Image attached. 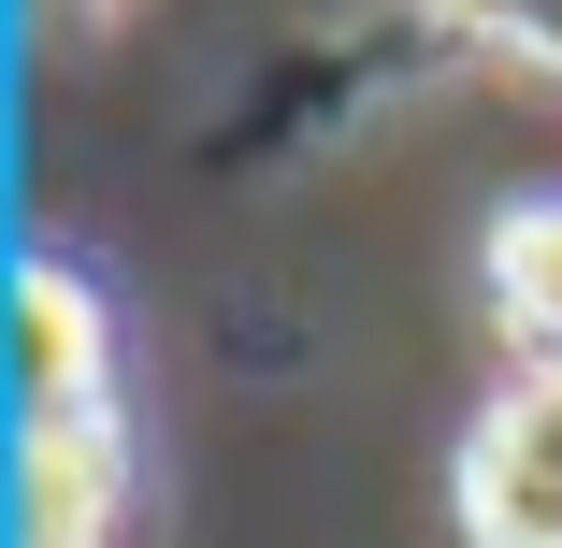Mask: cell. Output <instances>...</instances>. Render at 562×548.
<instances>
[{
  "label": "cell",
  "instance_id": "6da1fadb",
  "mask_svg": "<svg viewBox=\"0 0 562 548\" xmlns=\"http://www.w3.org/2000/svg\"><path fill=\"white\" fill-rule=\"evenodd\" d=\"M462 548H562V376H519L462 433Z\"/></svg>",
  "mask_w": 562,
  "mask_h": 548
},
{
  "label": "cell",
  "instance_id": "7a4b0ae2",
  "mask_svg": "<svg viewBox=\"0 0 562 548\" xmlns=\"http://www.w3.org/2000/svg\"><path fill=\"white\" fill-rule=\"evenodd\" d=\"M15 433H72L116 418V333H101V289L72 260H15Z\"/></svg>",
  "mask_w": 562,
  "mask_h": 548
},
{
  "label": "cell",
  "instance_id": "3957f363",
  "mask_svg": "<svg viewBox=\"0 0 562 548\" xmlns=\"http://www.w3.org/2000/svg\"><path fill=\"white\" fill-rule=\"evenodd\" d=\"M131 519V433L72 418V433H15V548H116Z\"/></svg>",
  "mask_w": 562,
  "mask_h": 548
},
{
  "label": "cell",
  "instance_id": "277c9868",
  "mask_svg": "<svg viewBox=\"0 0 562 548\" xmlns=\"http://www.w3.org/2000/svg\"><path fill=\"white\" fill-rule=\"evenodd\" d=\"M491 317L533 347V376H562V188L491 216Z\"/></svg>",
  "mask_w": 562,
  "mask_h": 548
},
{
  "label": "cell",
  "instance_id": "5b68a950",
  "mask_svg": "<svg viewBox=\"0 0 562 548\" xmlns=\"http://www.w3.org/2000/svg\"><path fill=\"white\" fill-rule=\"evenodd\" d=\"M418 15H432V30H462V44H505V30H519V0H418Z\"/></svg>",
  "mask_w": 562,
  "mask_h": 548
},
{
  "label": "cell",
  "instance_id": "8992f818",
  "mask_svg": "<svg viewBox=\"0 0 562 548\" xmlns=\"http://www.w3.org/2000/svg\"><path fill=\"white\" fill-rule=\"evenodd\" d=\"M505 58H533V72H562V0H519V30H505Z\"/></svg>",
  "mask_w": 562,
  "mask_h": 548
},
{
  "label": "cell",
  "instance_id": "52a82bcc",
  "mask_svg": "<svg viewBox=\"0 0 562 548\" xmlns=\"http://www.w3.org/2000/svg\"><path fill=\"white\" fill-rule=\"evenodd\" d=\"M72 15H87V0H72Z\"/></svg>",
  "mask_w": 562,
  "mask_h": 548
}]
</instances>
